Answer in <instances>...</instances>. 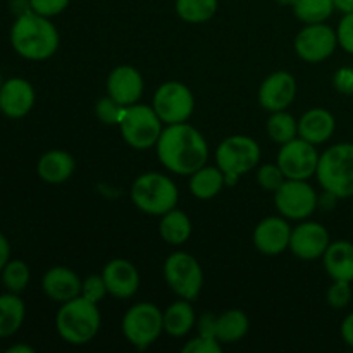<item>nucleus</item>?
<instances>
[{"label":"nucleus","mask_w":353,"mask_h":353,"mask_svg":"<svg viewBox=\"0 0 353 353\" xmlns=\"http://www.w3.org/2000/svg\"><path fill=\"white\" fill-rule=\"evenodd\" d=\"M269 138L274 143H288V141L295 140L299 137V119L292 116L286 110H278V112H271L268 124H265Z\"/></svg>","instance_id":"c756f323"},{"label":"nucleus","mask_w":353,"mask_h":353,"mask_svg":"<svg viewBox=\"0 0 353 353\" xmlns=\"http://www.w3.org/2000/svg\"><path fill=\"white\" fill-rule=\"evenodd\" d=\"M341 338H343L348 347L353 348V312L348 314L343 323H341Z\"/></svg>","instance_id":"79ce46f5"},{"label":"nucleus","mask_w":353,"mask_h":353,"mask_svg":"<svg viewBox=\"0 0 353 353\" xmlns=\"http://www.w3.org/2000/svg\"><path fill=\"white\" fill-rule=\"evenodd\" d=\"M69 2H71V0H28L30 10H33V12L45 17H54L59 16L61 12H64V10L68 9Z\"/></svg>","instance_id":"4c0bfd02"},{"label":"nucleus","mask_w":353,"mask_h":353,"mask_svg":"<svg viewBox=\"0 0 353 353\" xmlns=\"http://www.w3.org/2000/svg\"><path fill=\"white\" fill-rule=\"evenodd\" d=\"M81 286L83 281L79 279V276L72 269L64 268V265L48 269L41 279V288H43L45 295L59 303H65L81 295Z\"/></svg>","instance_id":"aec40b11"},{"label":"nucleus","mask_w":353,"mask_h":353,"mask_svg":"<svg viewBox=\"0 0 353 353\" xmlns=\"http://www.w3.org/2000/svg\"><path fill=\"white\" fill-rule=\"evenodd\" d=\"M143 90V76L133 65H117L110 71L109 78H107V95L112 97L123 107L140 102Z\"/></svg>","instance_id":"f3484780"},{"label":"nucleus","mask_w":353,"mask_h":353,"mask_svg":"<svg viewBox=\"0 0 353 353\" xmlns=\"http://www.w3.org/2000/svg\"><path fill=\"white\" fill-rule=\"evenodd\" d=\"M293 12L303 24L326 23L333 16L334 6L333 0H296Z\"/></svg>","instance_id":"7c9ffc66"},{"label":"nucleus","mask_w":353,"mask_h":353,"mask_svg":"<svg viewBox=\"0 0 353 353\" xmlns=\"http://www.w3.org/2000/svg\"><path fill=\"white\" fill-rule=\"evenodd\" d=\"M333 85L336 88V92L343 93V95H353V69H338L333 76Z\"/></svg>","instance_id":"ea45409f"},{"label":"nucleus","mask_w":353,"mask_h":353,"mask_svg":"<svg viewBox=\"0 0 353 353\" xmlns=\"http://www.w3.org/2000/svg\"><path fill=\"white\" fill-rule=\"evenodd\" d=\"M105 295H109V292H107V285L103 281L102 274H92L83 281L81 296H85L86 300L93 303H100L105 299Z\"/></svg>","instance_id":"f704fd0d"},{"label":"nucleus","mask_w":353,"mask_h":353,"mask_svg":"<svg viewBox=\"0 0 353 353\" xmlns=\"http://www.w3.org/2000/svg\"><path fill=\"white\" fill-rule=\"evenodd\" d=\"M124 107L121 103H117L112 97H103L99 102L95 103V114L103 124H109V126H119L121 117H123Z\"/></svg>","instance_id":"473e14b6"},{"label":"nucleus","mask_w":353,"mask_h":353,"mask_svg":"<svg viewBox=\"0 0 353 353\" xmlns=\"http://www.w3.org/2000/svg\"><path fill=\"white\" fill-rule=\"evenodd\" d=\"M152 107L165 126L188 123L195 110V97L185 83L165 81L155 90Z\"/></svg>","instance_id":"1a4fd4ad"},{"label":"nucleus","mask_w":353,"mask_h":353,"mask_svg":"<svg viewBox=\"0 0 353 353\" xmlns=\"http://www.w3.org/2000/svg\"><path fill=\"white\" fill-rule=\"evenodd\" d=\"M276 2H278L279 6H290V7H293V6H295L296 0H276Z\"/></svg>","instance_id":"49530a36"},{"label":"nucleus","mask_w":353,"mask_h":353,"mask_svg":"<svg viewBox=\"0 0 353 353\" xmlns=\"http://www.w3.org/2000/svg\"><path fill=\"white\" fill-rule=\"evenodd\" d=\"M159 233L165 243L172 245V247H179V245L186 243L192 236V221L186 216V212L179 209H172L161 216V223H159Z\"/></svg>","instance_id":"a878e982"},{"label":"nucleus","mask_w":353,"mask_h":353,"mask_svg":"<svg viewBox=\"0 0 353 353\" xmlns=\"http://www.w3.org/2000/svg\"><path fill=\"white\" fill-rule=\"evenodd\" d=\"M34 348L33 347H28V345H14L10 347L7 353H33Z\"/></svg>","instance_id":"a18cd8bd"},{"label":"nucleus","mask_w":353,"mask_h":353,"mask_svg":"<svg viewBox=\"0 0 353 353\" xmlns=\"http://www.w3.org/2000/svg\"><path fill=\"white\" fill-rule=\"evenodd\" d=\"M223 352V343L217 338L202 336L196 334L193 340L186 341L183 347V353H221Z\"/></svg>","instance_id":"e433bc0d"},{"label":"nucleus","mask_w":353,"mask_h":353,"mask_svg":"<svg viewBox=\"0 0 353 353\" xmlns=\"http://www.w3.org/2000/svg\"><path fill=\"white\" fill-rule=\"evenodd\" d=\"M316 178L336 199L353 196V143H336L321 154Z\"/></svg>","instance_id":"20e7f679"},{"label":"nucleus","mask_w":353,"mask_h":353,"mask_svg":"<svg viewBox=\"0 0 353 353\" xmlns=\"http://www.w3.org/2000/svg\"><path fill=\"white\" fill-rule=\"evenodd\" d=\"M338 45L343 48L347 54L353 55V12L345 14L343 19L340 21L336 30Z\"/></svg>","instance_id":"58836bf2"},{"label":"nucleus","mask_w":353,"mask_h":353,"mask_svg":"<svg viewBox=\"0 0 353 353\" xmlns=\"http://www.w3.org/2000/svg\"><path fill=\"white\" fill-rule=\"evenodd\" d=\"M2 281L10 293H21L30 283V268L23 261H9L2 271Z\"/></svg>","instance_id":"2f4dec72"},{"label":"nucleus","mask_w":353,"mask_h":353,"mask_svg":"<svg viewBox=\"0 0 353 353\" xmlns=\"http://www.w3.org/2000/svg\"><path fill=\"white\" fill-rule=\"evenodd\" d=\"M295 52L302 61L319 64L330 59L338 47L336 31L326 23L305 24L295 37Z\"/></svg>","instance_id":"ddd939ff"},{"label":"nucleus","mask_w":353,"mask_h":353,"mask_svg":"<svg viewBox=\"0 0 353 353\" xmlns=\"http://www.w3.org/2000/svg\"><path fill=\"white\" fill-rule=\"evenodd\" d=\"M157 157L169 172L192 176L207 164L209 145L203 134L188 123L169 124L162 130L157 145Z\"/></svg>","instance_id":"f257e3e1"},{"label":"nucleus","mask_w":353,"mask_h":353,"mask_svg":"<svg viewBox=\"0 0 353 353\" xmlns=\"http://www.w3.org/2000/svg\"><path fill=\"white\" fill-rule=\"evenodd\" d=\"M124 338L134 348L150 347L164 331V312L150 302H140L130 307L121 323Z\"/></svg>","instance_id":"0eeeda50"},{"label":"nucleus","mask_w":353,"mask_h":353,"mask_svg":"<svg viewBox=\"0 0 353 353\" xmlns=\"http://www.w3.org/2000/svg\"><path fill=\"white\" fill-rule=\"evenodd\" d=\"M26 307L17 293L0 295V338L12 336L23 326Z\"/></svg>","instance_id":"cd10ccee"},{"label":"nucleus","mask_w":353,"mask_h":353,"mask_svg":"<svg viewBox=\"0 0 353 353\" xmlns=\"http://www.w3.org/2000/svg\"><path fill=\"white\" fill-rule=\"evenodd\" d=\"M9 257H10V245L9 241H7V238L0 233V272L3 271L6 264L9 262Z\"/></svg>","instance_id":"37998d69"},{"label":"nucleus","mask_w":353,"mask_h":353,"mask_svg":"<svg viewBox=\"0 0 353 353\" xmlns=\"http://www.w3.org/2000/svg\"><path fill=\"white\" fill-rule=\"evenodd\" d=\"M217 0H176V14L190 24H202L212 19L217 12Z\"/></svg>","instance_id":"c85d7f7f"},{"label":"nucleus","mask_w":353,"mask_h":353,"mask_svg":"<svg viewBox=\"0 0 353 353\" xmlns=\"http://www.w3.org/2000/svg\"><path fill=\"white\" fill-rule=\"evenodd\" d=\"M195 310L190 300H176L164 310V331L172 338H183L195 326Z\"/></svg>","instance_id":"393cba45"},{"label":"nucleus","mask_w":353,"mask_h":353,"mask_svg":"<svg viewBox=\"0 0 353 353\" xmlns=\"http://www.w3.org/2000/svg\"><path fill=\"white\" fill-rule=\"evenodd\" d=\"M164 279L179 299L193 302L203 286L202 265L192 254L174 252L164 262Z\"/></svg>","instance_id":"6e6552de"},{"label":"nucleus","mask_w":353,"mask_h":353,"mask_svg":"<svg viewBox=\"0 0 353 353\" xmlns=\"http://www.w3.org/2000/svg\"><path fill=\"white\" fill-rule=\"evenodd\" d=\"M10 43L28 61H47L59 48V31L50 17L26 10L14 21Z\"/></svg>","instance_id":"f03ea898"},{"label":"nucleus","mask_w":353,"mask_h":353,"mask_svg":"<svg viewBox=\"0 0 353 353\" xmlns=\"http://www.w3.org/2000/svg\"><path fill=\"white\" fill-rule=\"evenodd\" d=\"M323 264L333 281H353V243L347 240L331 241L323 255Z\"/></svg>","instance_id":"4be33fe9"},{"label":"nucleus","mask_w":353,"mask_h":353,"mask_svg":"<svg viewBox=\"0 0 353 353\" xmlns=\"http://www.w3.org/2000/svg\"><path fill=\"white\" fill-rule=\"evenodd\" d=\"M326 300L333 309H345L352 300V286L348 281H333L326 293Z\"/></svg>","instance_id":"c9c22d12"},{"label":"nucleus","mask_w":353,"mask_h":353,"mask_svg":"<svg viewBox=\"0 0 353 353\" xmlns=\"http://www.w3.org/2000/svg\"><path fill=\"white\" fill-rule=\"evenodd\" d=\"M336 119L333 114L321 107H314L302 114L299 119V137L312 145H323L333 137Z\"/></svg>","instance_id":"412c9836"},{"label":"nucleus","mask_w":353,"mask_h":353,"mask_svg":"<svg viewBox=\"0 0 353 353\" xmlns=\"http://www.w3.org/2000/svg\"><path fill=\"white\" fill-rule=\"evenodd\" d=\"M34 105V90L23 78H10L0 86V112L10 119L28 116Z\"/></svg>","instance_id":"a211bd4d"},{"label":"nucleus","mask_w":353,"mask_h":353,"mask_svg":"<svg viewBox=\"0 0 353 353\" xmlns=\"http://www.w3.org/2000/svg\"><path fill=\"white\" fill-rule=\"evenodd\" d=\"M190 193L199 200H210L219 195L226 186L224 172L219 165H202L190 176Z\"/></svg>","instance_id":"b1692460"},{"label":"nucleus","mask_w":353,"mask_h":353,"mask_svg":"<svg viewBox=\"0 0 353 353\" xmlns=\"http://www.w3.org/2000/svg\"><path fill=\"white\" fill-rule=\"evenodd\" d=\"M0 86H2V76H0Z\"/></svg>","instance_id":"de8ad7c7"},{"label":"nucleus","mask_w":353,"mask_h":353,"mask_svg":"<svg viewBox=\"0 0 353 353\" xmlns=\"http://www.w3.org/2000/svg\"><path fill=\"white\" fill-rule=\"evenodd\" d=\"M330 243L331 238L326 226L316 221L305 219L292 230L290 250L300 261H317V259H323Z\"/></svg>","instance_id":"4468645a"},{"label":"nucleus","mask_w":353,"mask_h":353,"mask_svg":"<svg viewBox=\"0 0 353 353\" xmlns=\"http://www.w3.org/2000/svg\"><path fill=\"white\" fill-rule=\"evenodd\" d=\"M196 331H199V334H202V336L217 338V316H214V314L210 312L200 316L199 323H196Z\"/></svg>","instance_id":"a19ab883"},{"label":"nucleus","mask_w":353,"mask_h":353,"mask_svg":"<svg viewBox=\"0 0 353 353\" xmlns=\"http://www.w3.org/2000/svg\"><path fill=\"white\" fill-rule=\"evenodd\" d=\"M97 305L99 303L90 302L81 295L62 303L55 317L59 336L74 347H81L95 340L102 326V317Z\"/></svg>","instance_id":"7ed1b4c3"},{"label":"nucleus","mask_w":353,"mask_h":353,"mask_svg":"<svg viewBox=\"0 0 353 353\" xmlns=\"http://www.w3.org/2000/svg\"><path fill=\"white\" fill-rule=\"evenodd\" d=\"M286 181V176L283 174L281 168L278 164H262L257 171V183L265 192L274 193L283 183Z\"/></svg>","instance_id":"72a5a7b5"},{"label":"nucleus","mask_w":353,"mask_h":353,"mask_svg":"<svg viewBox=\"0 0 353 353\" xmlns=\"http://www.w3.org/2000/svg\"><path fill=\"white\" fill-rule=\"evenodd\" d=\"M102 278L107 285V292L114 299H131L140 288V274L134 264L126 259H112L102 271Z\"/></svg>","instance_id":"6ab92c4d"},{"label":"nucleus","mask_w":353,"mask_h":353,"mask_svg":"<svg viewBox=\"0 0 353 353\" xmlns=\"http://www.w3.org/2000/svg\"><path fill=\"white\" fill-rule=\"evenodd\" d=\"M261 147L257 141L245 134H233L221 141L216 150V164L223 172L245 174L257 168L261 162Z\"/></svg>","instance_id":"9b49d317"},{"label":"nucleus","mask_w":353,"mask_h":353,"mask_svg":"<svg viewBox=\"0 0 353 353\" xmlns=\"http://www.w3.org/2000/svg\"><path fill=\"white\" fill-rule=\"evenodd\" d=\"M248 330H250V321L243 310L230 309L217 316L216 336L223 345L238 343L247 336Z\"/></svg>","instance_id":"bb28decb"},{"label":"nucleus","mask_w":353,"mask_h":353,"mask_svg":"<svg viewBox=\"0 0 353 353\" xmlns=\"http://www.w3.org/2000/svg\"><path fill=\"white\" fill-rule=\"evenodd\" d=\"M121 137L134 150H148L155 147L161 138L164 123L152 105L133 103L124 107L119 123Z\"/></svg>","instance_id":"423d86ee"},{"label":"nucleus","mask_w":353,"mask_h":353,"mask_svg":"<svg viewBox=\"0 0 353 353\" xmlns=\"http://www.w3.org/2000/svg\"><path fill=\"white\" fill-rule=\"evenodd\" d=\"M274 203L288 221H305L319 207V196L305 179H286L274 192Z\"/></svg>","instance_id":"9d476101"},{"label":"nucleus","mask_w":353,"mask_h":353,"mask_svg":"<svg viewBox=\"0 0 353 353\" xmlns=\"http://www.w3.org/2000/svg\"><path fill=\"white\" fill-rule=\"evenodd\" d=\"M292 230L288 219L283 216H269L254 230V245L261 254L279 255L290 248Z\"/></svg>","instance_id":"dca6fc26"},{"label":"nucleus","mask_w":353,"mask_h":353,"mask_svg":"<svg viewBox=\"0 0 353 353\" xmlns=\"http://www.w3.org/2000/svg\"><path fill=\"white\" fill-rule=\"evenodd\" d=\"M131 202L148 216H164L178 203L179 192L169 176L162 172H143L131 185Z\"/></svg>","instance_id":"39448f33"},{"label":"nucleus","mask_w":353,"mask_h":353,"mask_svg":"<svg viewBox=\"0 0 353 353\" xmlns=\"http://www.w3.org/2000/svg\"><path fill=\"white\" fill-rule=\"evenodd\" d=\"M296 97V79L288 71L271 72L259 88V103L269 112L286 110Z\"/></svg>","instance_id":"2eb2a0df"},{"label":"nucleus","mask_w":353,"mask_h":353,"mask_svg":"<svg viewBox=\"0 0 353 353\" xmlns=\"http://www.w3.org/2000/svg\"><path fill=\"white\" fill-rule=\"evenodd\" d=\"M334 10H340V12L348 14L353 12V0H333Z\"/></svg>","instance_id":"c03bdc74"},{"label":"nucleus","mask_w":353,"mask_h":353,"mask_svg":"<svg viewBox=\"0 0 353 353\" xmlns=\"http://www.w3.org/2000/svg\"><path fill=\"white\" fill-rule=\"evenodd\" d=\"M74 157L64 150L47 152L41 155L37 165L38 176L50 185H61V183L68 181L74 174Z\"/></svg>","instance_id":"5701e85b"},{"label":"nucleus","mask_w":353,"mask_h":353,"mask_svg":"<svg viewBox=\"0 0 353 353\" xmlns=\"http://www.w3.org/2000/svg\"><path fill=\"white\" fill-rule=\"evenodd\" d=\"M319 159L321 154L317 152L316 145L296 137L295 140L281 145L276 164L281 168L286 179H305V181H309L312 176H316Z\"/></svg>","instance_id":"f8f14e48"}]
</instances>
